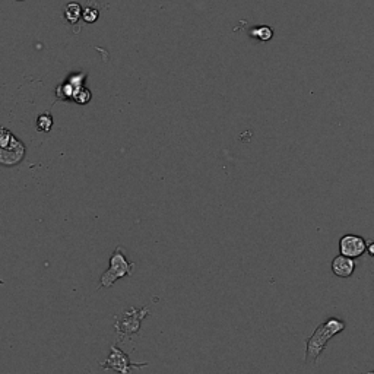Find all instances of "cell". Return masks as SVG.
Listing matches in <instances>:
<instances>
[{
  "label": "cell",
  "instance_id": "obj_7",
  "mask_svg": "<svg viewBox=\"0 0 374 374\" xmlns=\"http://www.w3.org/2000/svg\"><path fill=\"white\" fill-rule=\"evenodd\" d=\"M332 270L333 273L339 278H348L351 276L355 270V262L353 260V258H348V256H338L335 258L332 262Z\"/></svg>",
  "mask_w": 374,
  "mask_h": 374
},
{
  "label": "cell",
  "instance_id": "obj_12",
  "mask_svg": "<svg viewBox=\"0 0 374 374\" xmlns=\"http://www.w3.org/2000/svg\"><path fill=\"white\" fill-rule=\"evenodd\" d=\"M98 11L97 9H92V8H86V9H83V13H82V18L83 21L88 22V24H92L98 19Z\"/></svg>",
  "mask_w": 374,
  "mask_h": 374
},
{
  "label": "cell",
  "instance_id": "obj_4",
  "mask_svg": "<svg viewBox=\"0 0 374 374\" xmlns=\"http://www.w3.org/2000/svg\"><path fill=\"white\" fill-rule=\"evenodd\" d=\"M103 370H113L119 374H133V368H142L148 363H132L130 357L123 353L119 346L111 345L107 360L100 364Z\"/></svg>",
  "mask_w": 374,
  "mask_h": 374
},
{
  "label": "cell",
  "instance_id": "obj_14",
  "mask_svg": "<svg viewBox=\"0 0 374 374\" xmlns=\"http://www.w3.org/2000/svg\"><path fill=\"white\" fill-rule=\"evenodd\" d=\"M367 250H368V253H370V254H371V256L374 258V243H371V244L367 247Z\"/></svg>",
  "mask_w": 374,
  "mask_h": 374
},
{
  "label": "cell",
  "instance_id": "obj_13",
  "mask_svg": "<svg viewBox=\"0 0 374 374\" xmlns=\"http://www.w3.org/2000/svg\"><path fill=\"white\" fill-rule=\"evenodd\" d=\"M12 139H13L12 132H9L6 127H3L2 129V135H0V148H6L12 142Z\"/></svg>",
  "mask_w": 374,
  "mask_h": 374
},
{
  "label": "cell",
  "instance_id": "obj_11",
  "mask_svg": "<svg viewBox=\"0 0 374 374\" xmlns=\"http://www.w3.org/2000/svg\"><path fill=\"white\" fill-rule=\"evenodd\" d=\"M73 100L79 104H86L89 100H91V92L86 89V88H79L76 92L73 94Z\"/></svg>",
  "mask_w": 374,
  "mask_h": 374
},
{
  "label": "cell",
  "instance_id": "obj_1",
  "mask_svg": "<svg viewBox=\"0 0 374 374\" xmlns=\"http://www.w3.org/2000/svg\"><path fill=\"white\" fill-rule=\"evenodd\" d=\"M149 307L151 304H146L144 307H130L125 309L115 316L114 329L120 336V341H125L126 338H133L135 335L139 333L142 328V322L149 316Z\"/></svg>",
  "mask_w": 374,
  "mask_h": 374
},
{
  "label": "cell",
  "instance_id": "obj_6",
  "mask_svg": "<svg viewBox=\"0 0 374 374\" xmlns=\"http://www.w3.org/2000/svg\"><path fill=\"white\" fill-rule=\"evenodd\" d=\"M339 249L343 256H348V258H358L365 253L367 250V243L363 237H358V236H353V234H348V236H343L341 241H339Z\"/></svg>",
  "mask_w": 374,
  "mask_h": 374
},
{
  "label": "cell",
  "instance_id": "obj_8",
  "mask_svg": "<svg viewBox=\"0 0 374 374\" xmlns=\"http://www.w3.org/2000/svg\"><path fill=\"white\" fill-rule=\"evenodd\" d=\"M82 8H81V5L79 3H69V5H66V11H64V16H66V19L71 22V24H76V22L79 21L81 18H82Z\"/></svg>",
  "mask_w": 374,
  "mask_h": 374
},
{
  "label": "cell",
  "instance_id": "obj_3",
  "mask_svg": "<svg viewBox=\"0 0 374 374\" xmlns=\"http://www.w3.org/2000/svg\"><path fill=\"white\" fill-rule=\"evenodd\" d=\"M341 329H343V323L341 320H336V319H331L326 323H323L322 326L314 332L312 338L307 341V363L309 361H316L317 357L320 355L323 351L326 342L332 338L333 335H336V332H339Z\"/></svg>",
  "mask_w": 374,
  "mask_h": 374
},
{
  "label": "cell",
  "instance_id": "obj_9",
  "mask_svg": "<svg viewBox=\"0 0 374 374\" xmlns=\"http://www.w3.org/2000/svg\"><path fill=\"white\" fill-rule=\"evenodd\" d=\"M250 34H251V37L259 38L262 41H269L272 35H273V31L270 30L269 27H259V28H253L250 31Z\"/></svg>",
  "mask_w": 374,
  "mask_h": 374
},
{
  "label": "cell",
  "instance_id": "obj_2",
  "mask_svg": "<svg viewBox=\"0 0 374 374\" xmlns=\"http://www.w3.org/2000/svg\"><path fill=\"white\" fill-rule=\"evenodd\" d=\"M136 265L127 259L126 250L122 246H117L110 256V266L100 278L98 288H110L114 285L115 280L122 279L125 276H132L135 272Z\"/></svg>",
  "mask_w": 374,
  "mask_h": 374
},
{
  "label": "cell",
  "instance_id": "obj_10",
  "mask_svg": "<svg viewBox=\"0 0 374 374\" xmlns=\"http://www.w3.org/2000/svg\"><path fill=\"white\" fill-rule=\"evenodd\" d=\"M53 127V117L50 114H41L38 119H37V129L40 132H50Z\"/></svg>",
  "mask_w": 374,
  "mask_h": 374
},
{
  "label": "cell",
  "instance_id": "obj_5",
  "mask_svg": "<svg viewBox=\"0 0 374 374\" xmlns=\"http://www.w3.org/2000/svg\"><path fill=\"white\" fill-rule=\"evenodd\" d=\"M25 156V146L15 136L6 148H0V162L6 167L19 164Z\"/></svg>",
  "mask_w": 374,
  "mask_h": 374
},
{
  "label": "cell",
  "instance_id": "obj_15",
  "mask_svg": "<svg viewBox=\"0 0 374 374\" xmlns=\"http://www.w3.org/2000/svg\"><path fill=\"white\" fill-rule=\"evenodd\" d=\"M19 2H21V0H19Z\"/></svg>",
  "mask_w": 374,
  "mask_h": 374
}]
</instances>
